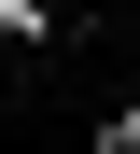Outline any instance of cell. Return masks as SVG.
I'll list each match as a JSON object with an SVG mask.
<instances>
[{"label": "cell", "instance_id": "6da1fadb", "mask_svg": "<svg viewBox=\"0 0 140 154\" xmlns=\"http://www.w3.org/2000/svg\"><path fill=\"white\" fill-rule=\"evenodd\" d=\"M42 28H56L42 0H0V42H42Z\"/></svg>", "mask_w": 140, "mask_h": 154}, {"label": "cell", "instance_id": "7a4b0ae2", "mask_svg": "<svg viewBox=\"0 0 140 154\" xmlns=\"http://www.w3.org/2000/svg\"><path fill=\"white\" fill-rule=\"evenodd\" d=\"M98 154H140V98H126V112H112V140H98Z\"/></svg>", "mask_w": 140, "mask_h": 154}]
</instances>
